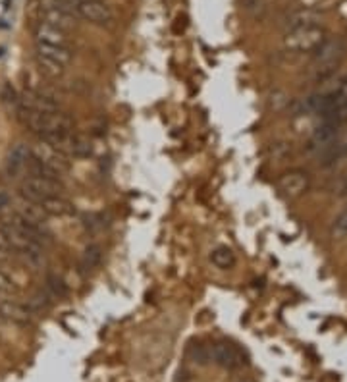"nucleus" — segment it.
Here are the masks:
<instances>
[{"label": "nucleus", "mask_w": 347, "mask_h": 382, "mask_svg": "<svg viewBox=\"0 0 347 382\" xmlns=\"http://www.w3.org/2000/svg\"><path fill=\"white\" fill-rule=\"evenodd\" d=\"M18 120L23 128H28L31 134L37 135L39 139H43V141L74 132V120L62 110L33 112V110L18 108Z\"/></svg>", "instance_id": "f257e3e1"}, {"label": "nucleus", "mask_w": 347, "mask_h": 382, "mask_svg": "<svg viewBox=\"0 0 347 382\" xmlns=\"http://www.w3.org/2000/svg\"><path fill=\"white\" fill-rule=\"evenodd\" d=\"M347 52V43L341 37L326 39L324 45L318 48L317 52H313V64H311V77L315 81H326L328 77L336 74L339 64L344 62Z\"/></svg>", "instance_id": "f03ea898"}, {"label": "nucleus", "mask_w": 347, "mask_h": 382, "mask_svg": "<svg viewBox=\"0 0 347 382\" xmlns=\"http://www.w3.org/2000/svg\"><path fill=\"white\" fill-rule=\"evenodd\" d=\"M303 106L307 112L322 116V120L337 114L341 108L347 106V76L337 79L336 86L330 87L326 91H320L317 95L308 97Z\"/></svg>", "instance_id": "7ed1b4c3"}, {"label": "nucleus", "mask_w": 347, "mask_h": 382, "mask_svg": "<svg viewBox=\"0 0 347 382\" xmlns=\"http://www.w3.org/2000/svg\"><path fill=\"white\" fill-rule=\"evenodd\" d=\"M33 12L37 16V21H43V23H48L52 28L62 29V31H67L76 26V12L72 6L67 4H62L58 0H37L33 6Z\"/></svg>", "instance_id": "20e7f679"}, {"label": "nucleus", "mask_w": 347, "mask_h": 382, "mask_svg": "<svg viewBox=\"0 0 347 382\" xmlns=\"http://www.w3.org/2000/svg\"><path fill=\"white\" fill-rule=\"evenodd\" d=\"M326 29L318 26H307V28L289 29L284 37V47L289 52H317L318 48L326 41Z\"/></svg>", "instance_id": "39448f33"}, {"label": "nucleus", "mask_w": 347, "mask_h": 382, "mask_svg": "<svg viewBox=\"0 0 347 382\" xmlns=\"http://www.w3.org/2000/svg\"><path fill=\"white\" fill-rule=\"evenodd\" d=\"M62 191H64V185L60 180L45 178V176H33V174H28L25 180L19 185V195L23 199L37 203V205L43 201L52 199V197H60Z\"/></svg>", "instance_id": "423d86ee"}, {"label": "nucleus", "mask_w": 347, "mask_h": 382, "mask_svg": "<svg viewBox=\"0 0 347 382\" xmlns=\"http://www.w3.org/2000/svg\"><path fill=\"white\" fill-rule=\"evenodd\" d=\"M29 157L33 161H37L39 164L47 166L48 170L60 174V176L70 170V161H67L66 154L60 153L58 149H54L52 145L43 141V139H39L37 143L29 147Z\"/></svg>", "instance_id": "0eeeda50"}, {"label": "nucleus", "mask_w": 347, "mask_h": 382, "mask_svg": "<svg viewBox=\"0 0 347 382\" xmlns=\"http://www.w3.org/2000/svg\"><path fill=\"white\" fill-rule=\"evenodd\" d=\"M77 18L85 19L95 26H110L114 21V12L103 0H85L74 6Z\"/></svg>", "instance_id": "6e6552de"}, {"label": "nucleus", "mask_w": 347, "mask_h": 382, "mask_svg": "<svg viewBox=\"0 0 347 382\" xmlns=\"http://www.w3.org/2000/svg\"><path fill=\"white\" fill-rule=\"evenodd\" d=\"M311 188V176L305 170H289L278 178V190L289 197L297 199Z\"/></svg>", "instance_id": "1a4fd4ad"}, {"label": "nucleus", "mask_w": 347, "mask_h": 382, "mask_svg": "<svg viewBox=\"0 0 347 382\" xmlns=\"http://www.w3.org/2000/svg\"><path fill=\"white\" fill-rule=\"evenodd\" d=\"M47 143H50L54 149H58L60 153H64L70 159V157H85L91 151V147L87 143L83 137H79L74 132L64 135H58V137H52L48 139Z\"/></svg>", "instance_id": "9d476101"}, {"label": "nucleus", "mask_w": 347, "mask_h": 382, "mask_svg": "<svg viewBox=\"0 0 347 382\" xmlns=\"http://www.w3.org/2000/svg\"><path fill=\"white\" fill-rule=\"evenodd\" d=\"M18 108L33 110V112H54L60 110V105L52 97L45 95L41 91H25L21 99H18Z\"/></svg>", "instance_id": "9b49d317"}, {"label": "nucleus", "mask_w": 347, "mask_h": 382, "mask_svg": "<svg viewBox=\"0 0 347 382\" xmlns=\"http://www.w3.org/2000/svg\"><path fill=\"white\" fill-rule=\"evenodd\" d=\"M212 359H214V363L220 365L224 369H235V367L243 365L241 352L228 342H218V344L212 345Z\"/></svg>", "instance_id": "f8f14e48"}, {"label": "nucleus", "mask_w": 347, "mask_h": 382, "mask_svg": "<svg viewBox=\"0 0 347 382\" xmlns=\"http://www.w3.org/2000/svg\"><path fill=\"white\" fill-rule=\"evenodd\" d=\"M35 45H54V47H67V35L62 29L52 28L48 23L37 21L35 26Z\"/></svg>", "instance_id": "ddd939ff"}, {"label": "nucleus", "mask_w": 347, "mask_h": 382, "mask_svg": "<svg viewBox=\"0 0 347 382\" xmlns=\"http://www.w3.org/2000/svg\"><path fill=\"white\" fill-rule=\"evenodd\" d=\"M14 214H18L19 219H23L25 222H31V224H35V226H41V228H45V220H47L48 217L41 205L33 203V201L23 199V197H21V201L16 205Z\"/></svg>", "instance_id": "4468645a"}, {"label": "nucleus", "mask_w": 347, "mask_h": 382, "mask_svg": "<svg viewBox=\"0 0 347 382\" xmlns=\"http://www.w3.org/2000/svg\"><path fill=\"white\" fill-rule=\"evenodd\" d=\"M29 161V147L25 143H18L16 147H12V151L8 153L6 159V174L10 178H16L19 172L25 170V164Z\"/></svg>", "instance_id": "2eb2a0df"}, {"label": "nucleus", "mask_w": 347, "mask_h": 382, "mask_svg": "<svg viewBox=\"0 0 347 382\" xmlns=\"http://www.w3.org/2000/svg\"><path fill=\"white\" fill-rule=\"evenodd\" d=\"M35 57L39 58H47V60H52L56 64H62L64 68L70 66L72 62V50L70 47H54V45H35Z\"/></svg>", "instance_id": "dca6fc26"}, {"label": "nucleus", "mask_w": 347, "mask_h": 382, "mask_svg": "<svg viewBox=\"0 0 347 382\" xmlns=\"http://www.w3.org/2000/svg\"><path fill=\"white\" fill-rule=\"evenodd\" d=\"M0 313H2V319H10L18 325H28L29 323V311L23 305H19L12 299H0Z\"/></svg>", "instance_id": "f3484780"}, {"label": "nucleus", "mask_w": 347, "mask_h": 382, "mask_svg": "<svg viewBox=\"0 0 347 382\" xmlns=\"http://www.w3.org/2000/svg\"><path fill=\"white\" fill-rule=\"evenodd\" d=\"M320 23V14L315 10H297L288 18V31L289 29L307 28V26H318Z\"/></svg>", "instance_id": "a211bd4d"}, {"label": "nucleus", "mask_w": 347, "mask_h": 382, "mask_svg": "<svg viewBox=\"0 0 347 382\" xmlns=\"http://www.w3.org/2000/svg\"><path fill=\"white\" fill-rule=\"evenodd\" d=\"M43 210L47 212L48 217H66V214H72L74 212V207H72V203H67L62 195L60 197H52V199L43 201V203H39Z\"/></svg>", "instance_id": "6ab92c4d"}, {"label": "nucleus", "mask_w": 347, "mask_h": 382, "mask_svg": "<svg viewBox=\"0 0 347 382\" xmlns=\"http://www.w3.org/2000/svg\"><path fill=\"white\" fill-rule=\"evenodd\" d=\"M211 261L214 267L228 270V268H233V265H235V255H233V251L230 248L218 245V248L211 251Z\"/></svg>", "instance_id": "aec40b11"}, {"label": "nucleus", "mask_w": 347, "mask_h": 382, "mask_svg": "<svg viewBox=\"0 0 347 382\" xmlns=\"http://www.w3.org/2000/svg\"><path fill=\"white\" fill-rule=\"evenodd\" d=\"M330 236L334 241H341L344 238H347V209L341 210L336 217V220L332 222L330 226Z\"/></svg>", "instance_id": "412c9836"}, {"label": "nucleus", "mask_w": 347, "mask_h": 382, "mask_svg": "<svg viewBox=\"0 0 347 382\" xmlns=\"http://www.w3.org/2000/svg\"><path fill=\"white\" fill-rule=\"evenodd\" d=\"M35 60H37L39 70L48 77H60L64 72H66V68L62 66V64L52 62V60H47V58H39V57H35Z\"/></svg>", "instance_id": "4be33fe9"}, {"label": "nucleus", "mask_w": 347, "mask_h": 382, "mask_svg": "<svg viewBox=\"0 0 347 382\" xmlns=\"http://www.w3.org/2000/svg\"><path fill=\"white\" fill-rule=\"evenodd\" d=\"M14 292H16L14 282H12V280L8 278V274L0 268V299L8 297L10 294H14Z\"/></svg>", "instance_id": "5701e85b"}, {"label": "nucleus", "mask_w": 347, "mask_h": 382, "mask_svg": "<svg viewBox=\"0 0 347 382\" xmlns=\"http://www.w3.org/2000/svg\"><path fill=\"white\" fill-rule=\"evenodd\" d=\"M98 259H101V253H98V248H89L85 251V255H83V265L87 268H93L98 263Z\"/></svg>", "instance_id": "b1692460"}, {"label": "nucleus", "mask_w": 347, "mask_h": 382, "mask_svg": "<svg viewBox=\"0 0 347 382\" xmlns=\"http://www.w3.org/2000/svg\"><path fill=\"white\" fill-rule=\"evenodd\" d=\"M48 288H50V290H52V294H54V296H58V297L66 294V286H64L62 278H56V277L48 278Z\"/></svg>", "instance_id": "393cba45"}, {"label": "nucleus", "mask_w": 347, "mask_h": 382, "mask_svg": "<svg viewBox=\"0 0 347 382\" xmlns=\"http://www.w3.org/2000/svg\"><path fill=\"white\" fill-rule=\"evenodd\" d=\"M339 197H347V174L344 176V182H341V188H339Z\"/></svg>", "instance_id": "a878e982"}, {"label": "nucleus", "mask_w": 347, "mask_h": 382, "mask_svg": "<svg viewBox=\"0 0 347 382\" xmlns=\"http://www.w3.org/2000/svg\"><path fill=\"white\" fill-rule=\"evenodd\" d=\"M10 205V197L6 195V193H0V209L2 207H8Z\"/></svg>", "instance_id": "bb28decb"}, {"label": "nucleus", "mask_w": 347, "mask_h": 382, "mask_svg": "<svg viewBox=\"0 0 347 382\" xmlns=\"http://www.w3.org/2000/svg\"><path fill=\"white\" fill-rule=\"evenodd\" d=\"M58 2H62V4H67V6H76V4H81V2H85V0H58Z\"/></svg>", "instance_id": "cd10ccee"}, {"label": "nucleus", "mask_w": 347, "mask_h": 382, "mask_svg": "<svg viewBox=\"0 0 347 382\" xmlns=\"http://www.w3.org/2000/svg\"><path fill=\"white\" fill-rule=\"evenodd\" d=\"M0 323H2V313H0Z\"/></svg>", "instance_id": "c85d7f7f"}]
</instances>
